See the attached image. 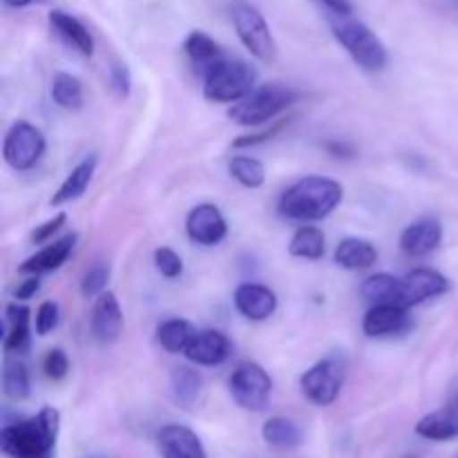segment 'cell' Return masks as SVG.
<instances>
[{"instance_id":"6da1fadb","label":"cell","mask_w":458,"mask_h":458,"mask_svg":"<svg viewBox=\"0 0 458 458\" xmlns=\"http://www.w3.org/2000/svg\"><path fill=\"white\" fill-rule=\"evenodd\" d=\"M61 414L43 407L31 419L7 423L0 429V450L7 458H54L56 456Z\"/></svg>"},{"instance_id":"7a4b0ae2","label":"cell","mask_w":458,"mask_h":458,"mask_svg":"<svg viewBox=\"0 0 458 458\" xmlns=\"http://www.w3.org/2000/svg\"><path fill=\"white\" fill-rule=\"evenodd\" d=\"M343 197L344 188L340 182L309 174L282 192L277 210L282 217L293 222H320L343 204Z\"/></svg>"},{"instance_id":"3957f363","label":"cell","mask_w":458,"mask_h":458,"mask_svg":"<svg viewBox=\"0 0 458 458\" xmlns=\"http://www.w3.org/2000/svg\"><path fill=\"white\" fill-rule=\"evenodd\" d=\"M298 98L300 94L293 88H289V85H258L242 101L233 103L228 107V119L237 125H244V128H250V125L253 128H262V125L273 123V119H277L282 112L289 110Z\"/></svg>"},{"instance_id":"277c9868","label":"cell","mask_w":458,"mask_h":458,"mask_svg":"<svg viewBox=\"0 0 458 458\" xmlns=\"http://www.w3.org/2000/svg\"><path fill=\"white\" fill-rule=\"evenodd\" d=\"M331 31L335 40L344 47V52L369 72H380L387 67L389 54L383 40L360 21H353L352 16H331Z\"/></svg>"},{"instance_id":"5b68a950","label":"cell","mask_w":458,"mask_h":458,"mask_svg":"<svg viewBox=\"0 0 458 458\" xmlns=\"http://www.w3.org/2000/svg\"><path fill=\"white\" fill-rule=\"evenodd\" d=\"M258 72L246 61L215 63L204 74V98L210 103H237L258 88Z\"/></svg>"},{"instance_id":"8992f818","label":"cell","mask_w":458,"mask_h":458,"mask_svg":"<svg viewBox=\"0 0 458 458\" xmlns=\"http://www.w3.org/2000/svg\"><path fill=\"white\" fill-rule=\"evenodd\" d=\"M231 396L242 410L246 411H264L271 403L273 378L262 365L253 360H242L233 369L228 378Z\"/></svg>"},{"instance_id":"52a82bcc","label":"cell","mask_w":458,"mask_h":458,"mask_svg":"<svg viewBox=\"0 0 458 458\" xmlns=\"http://www.w3.org/2000/svg\"><path fill=\"white\" fill-rule=\"evenodd\" d=\"M233 27L237 38L258 61L271 63L277 56V43L271 34L267 18L253 7V4H235L233 7Z\"/></svg>"},{"instance_id":"ba28073f","label":"cell","mask_w":458,"mask_h":458,"mask_svg":"<svg viewBox=\"0 0 458 458\" xmlns=\"http://www.w3.org/2000/svg\"><path fill=\"white\" fill-rule=\"evenodd\" d=\"M344 376H347V367L340 358H325V360L316 362L311 369L304 371V376L300 378V387L311 405L329 407L338 401L340 392H343Z\"/></svg>"},{"instance_id":"9c48e42d","label":"cell","mask_w":458,"mask_h":458,"mask_svg":"<svg viewBox=\"0 0 458 458\" xmlns=\"http://www.w3.org/2000/svg\"><path fill=\"white\" fill-rule=\"evenodd\" d=\"M47 141L40 128L31 125L30 121H16L4 134L3 157L9 168L31 170L43 157Z\"/></svg>"},{"instance_id":"30bf717a","label":"cell","mask_w":458,"mask_h":458,"mask_svg":"<svg viewBox=\"0 0 458 458\" xmlns=\"http://www.w3.org/2000/svg\"><path fill=\"white\" fill-rule=\"evenodd\" d=\"M186 233L199 246H217L228 235V224L215 204H199L188 213Z\"/></svg>"},{"instance_id":"8fae6325","label":"cell","mask_w":458,"mask_h":458,"mask_svg":"<svg viewBox=\"0 0 458 458\" xmlns=\"http://www.w3.org/2000/svg\"><path fill=\"white\" fill-rule=\"evenodd\" d=\"M450 291V280L437 268H414L403 277V307L411 309Z\"/></svg>"},{"instance_id":"7c38bea8","label":"cell","mask_w":458,"mask_h":458,"mask_svg":"<svg viewBox=\"0 0 458 458\" xmlns=\"http://www.w3.org/2000/svg\"><path fill=\"white\" fill-rule=\"evenodd\" d=\"M233 344L226 334L217 329L197 331L183 356L197 367H219L231 358Z\"/></svg>"},{"instance_id":"4fadbf2b","label":"cell","mask_w":458,"mask_h":458,"mask_svg":"<svg viewBox=\"0 0 458 458\" xmlns=\"http://www.w3.org/2000/svg\"><path fill=\"white\" fill-rule=\"evenodd\" d=\"M233 302L246 320L264 322L276 313L277 295L268 286L258 284V282H244L235 289Z\"/></svg>"},{"instance_id":"5bb4252c","label":"cell","mask_w":458,"mask_h":458,"mask_svg":"<svg viewBox=\"0 0 458 458\" xmlns=\"http://www.w3.org/2000/svg\"><path fill=\"white\" fill-rule=\"evenodd\" d=\"M92 335L101 344H112L119 340L121 329H123V311L114 293L106 291L98 298H94L92 307Z\"/></svg>"},{"instance_id":"9a60e30c","label":"cell","mask_w":458,"mask_h":458,"mask_svg":"<svg viewBox=\"0 0 458 458\" xmlns=\"http://www.w3.org/2000/svg\"><path fill=\"white\" fill-rule=\"evenodd\" d=\"M443 242V224L437 217H423L419 222L410 224L401 233V250L407 258H425L434 253Z\"/></svg>"},{"instance_id":"2e32d148","label":"cell","mask_w":458,"mask_h":458,"mask_svg":"<svg viewBox=\"0 0 458 458\" xmlns=\"http://www.w3.org/2000/svg\"><path fill=\"white\" fill-rule=\"evenodd\" d=\"M159 450L161 458H208L204 443L186 425H165L159 429Z\"/></svg>"},{"instance_id":"e0dca14e","label":"cell","mask_w":458,"mask_h":458,"mask_svg":"<svg viewBox=\"0 0 458 458\" xmlns=\"http://www.w3.org/2000/svg\"><path fill=\"white\" fill-rule=\"evenodd\" d=\"M407 327H410V316L401 304H374L362 318V331L369 338L403 334Z\"/></svg>"},{"instance_id":"ac0fdd59","label":"cell","mask_w":458,"mask_h":458,"mask_svg":"<svg viewBox=\"0 0 458 458\" xmlns=\"http://www.w3.org/2000/svg\"><path fill=\"white\" fill-rule=\"evenodd\" d=\"M76 246V235L74 233H67L61 240L52 242L45 249H40L38 253H34L31 258H27L25 262L18 267V271L25 273V276H43V273H52L56 268H61L63 264L70 259L72 250Z\"/></svg>"},{"instance_id":"d6986e66","label":"cell","mask_w":458,"mask_h":458,"mask_svg":"<svg viewBox=\"0 0 458 458\" xmlns=\"http://www.w3.org/2000/svg\"><path fill=\"white\" fill-rule=\"evenodd\" d=\"M7 316V334H4L3 349L4 353H16V356H22V353L30 352L31 344V311L22 302H12L4 311Z\"/></svg>"},{"instance_id":"ffe728a7","label":"cell","mask_w":458,"mask_h":458,"mask_svg":"<svg viewBox=\"0 0 458 458\" xmlns=\"http://www.w3.org/2000/svg\"><path fill=\"white\" fill-rule=\"evenodd\" d=\"M49 27L56 31L58 38L65 40V43L70 45V47H74L79 54H83V56H92L94 54L92 34H89V30L79 21V18L56 9V12L49 13Z\"/></svg>"},{"instance_id":"44dd1931","label":"cell","mask_w":458,"mask_h":458,"mask_svg":"<svg viewBox=\"0 0 458 458\" xmlns=\"http://www.w3.org/2000/svg\"><path fill=\"white\" fill-rule=\"evenodd\" d=\"M334 259L338 267L347 268V271H365L371 268L378 259V250L369 240L362 237H344L338 246H335Z\"/></svg>"},{"instance_id":"7402d4cb","label":"cell","mask_w":458,"mask_h":458,"mask_svg":"<svg viewBox=\"0 0 458 458\" xmlns=\"http://www.w3.org/2000/svg\"><path fill=\"white\" fill-rule=\"evenodd\" d=\"M97 155H89L88 159L81 161L74 170L65 177V182L58 186V191L54 192V197L49 199V206H63L70 204V201H76L79 197L85 195L88 186L92 183L94 173H97Z\"/></svg>"},{"instance_id":"603a6c76","label":"cell","mask_w":458,"mask_h":458,"mask_svg":"<svg viewBox=\"0 0 458 458\" xmlns=\"http://www.w3.org/2000/svg\"><path fill=\"white\" fill-rule=\"evenodd\" d=\"M416 434L425 441L445 443L458 437V410H437L416 423Z\"/></svg>"},{"instance_id":"cb8c5ba5","label":"cell","mask_w":458,"mask_h":458,"mask_svg":"<svg viewBox=\"0 0 458 458\" xmlns=\"http://www.w3.org/2000/svg\"><path fill=\"white\" fill-rule=\"evenodd\" d=\"M262 441L267 443L271 450L277 452H291L295 447L302 445V429L298 423L284 416H273L262 425Z\"/></svg>"},{"instance_id":"d4e9b609","label":"cell","mask_w":458,"mask_h":458,"mask_svg":"<svg viewBox=\"0 0 458 458\" xmlns=\"http://www.w3.org/2000/svg\"><path fill=\"white\" fill-rule=\"evenodd\" d=\"M360 293L362 298L371 304H401L403 277L389 276V273H376V276L367 277V280L362 282Z\"/></svg>"},{"instance_id":"484cf974","label":"cell","mask_w":458,"mask_h":458,"mask_svg":"<svg viewBox=\"0 0 458 458\" xmlns=\"http://www.w3.org/2000/svg\"><path fill=\"white\" fill-rule=\"evenodd\" d=\"M170 387H173L174 401L183 407V410H192L199 403L201 392H204V378L192 367H177L170 376Z\"/></svg>"},{"instance_id":"4316f807","label":"cell","mask_w":458,"mask_h":458,"mask_svg":"<svg viewBox=\"0 0 458 458\" xmlns=\"http://www.w3.org/2000/svg\"><path fill=\"white\" fill-rule=\"evenodd\" d=\"M289 253L300 259H322L327 253V237L316 226H300L289 242Z\"/></svg>"},{"instance_id":"83f0119b","label":"cell","mask_w":458,"mask_h":458,"mask_svg":"<svg viewBox=\"0 0 458 458\" xmlns=\"http://www.w3.org/2000/svg\"><path fill=\"white\" fill-rule=\"evenodd\" d=\"M195 334L197 329L192 322L183 320V318H173V320L161 322L159 329H157V340L168 353H183L191 340L195 338Z\"/></svg>"},{"instance_id":"f1b7e54d","label":"cell","mask_w":458,"mask_h":458,"mask_svg":"<svg viewBox=\"0 0 458 458\" xmlns=\"http://www.w3.org/2000/svg\"><path fill=\"white\" fill-rule=\"evenodd\" d=\"M183 49H186L188 58L195 63L197 67H204V70H210L217 61H222V49L219 45L210 38L206 31H191L183 40Z\"/></svg>"},{"instance_id":"f546056e","label":"cell","mask_w":458,"mask_h":458,"mask_svg":"<svg viewBox=\"0 0 458 458\" xmlns=\"http://www.w3.org/2000/svg\"><path fill=\"white\" fill-rule=\"evenodd\" d=\"M52 98L58 107L63 110L76 112L83 107V85L76 76L65 74V72H58L52 79Z\"/></svg>"},{"instance_id":"4dcf8cb0","label":"cell","mask_w":458,"mask_h":458,"mask_svg":"<svg viewBox=\"0 0 458 458\" xmlns=\"http://www.w3.org/2000/svg\"><path fill=\"white\" fill-rule=\"evenodd\" d=\"M3 392L9 401H27L31 394V380L30 371H27L25 362L21 360H7L3 367Z\"/></svg>"},{"instance_id":"1f68e13d","label":"cell","mask_w":458,"mask_h":458,"mask_svg":"<svg viewBox=\"0 0 458 458\" xmlns=\"http://www.w3.org/2000/svg\"><path fill=\"white\" fill-rule=\"evenodd\" d=\"M228 173L235 179L237 183H242L244 188H262L267 182V170H264L262 161L253 159V157H233L231 164H228Z\"/></svg>"},{"instance_id":"d6a6232c","label":"cell","mask_w":458,"mask_h":458,"mask_svg":"<svg viewBox=\"0 0 458 458\" xmlns=\"http://www.w3.org/2000/svg\"><path fill=\"white\" fill-rule=\"evenodd\" d=\"M107 282H110V267L107 264H94L81 280V293L85 298H98L101 293H106Z\"/></svg>"},{"instance_id":"836d02e7","label":"cell","mask_w":458,"mask_h":458,"mask_svg":"<svg viewBox=\"0 0 458 458\" xmlns=\"http://www.w3.org/2000/svg\"><path fill=\"white\" fill-rule=\"evenodd\" d=\"M58 318H61V309L54 300H45L38 307L34 318V331L36 335H49L58 327Z\"/></svg>"},{"instance_id":"e575fe53","label":"cell","mask_w":458,"mask_h":458,"mask_svg":"<svg viewBox=\"0 0 458 458\" xmlns=\"http://www.w3.org/2000/svg\"><path fill=\"white\" fill-rule=\"evenodd\" d=\"M155 267L161 276L168 277V280H174V277H179L183 273V259L173 249H168V246H159L155 250Z\"/></svg>"},{"instance_id":"d590c367","label":"cell","mask_w":458,"mask_h":458,"mask_svg":"<svg viewBox=\"0 0 458 458\" xmlns=\"http://www.w3.org/2000/svg\"><path fill=\"white\" fill-rule=\"evenodd\" d=\"M43 371L49 380H63L70 371V358L63 349H49L43 358Z\"/></svg>"},{"instance_id":"8d00e7d4","label":"cell","mask_w":458,"mask_h":458,"mask_svg":"<svg viewBox=\"0 0 458 458\" xmlns=\"http://www.w3.org/2000/svg\"><path fill=\"white\" fill-rule=\"evenodd\" d=\"M107 79H110L112 89H114L121 98L128 97L130 88H132V79H130V70L125 63H121V61L112 63L110 70H107Z\"/></svg>"},{"instance_id":"74e56055","label":"cell","mask_w":458,"mask_h":458,"mask_svg":"<svg viewBox=\"0 0 458 458\" xmlns=\"http://www.w3.org/2000/svg\"><path fill=\"white\" fill-rule=\"evenodd\" d=\"M65 222H67V215L56 213L52 219H47V222H43L40 226H36L34 231H31L30 240L34 242V244H45V242L52 240V237L56 235L63 226H65Z\"/></svg>"},{"instance_id":"f35d334b","label":"cell","mask_w":458,"mask_h":458,"mask_svg":"<svg viewBox=\"0 0 458 458\" xmlns=\"http://www.w3.org/2000/svg\"><path fill=\"white\" fill-rule=\"evenodd\" d=\"M284 125H289V119L277 121V123H273L271 128L259 130V132H255V134H246V137H237L235 141H233V146H235V148H250V146H258V143H264V141H268V139L276 137V134H280V132H282V128H284Z\"/></svg>"},{"instance_id":"ab89813d","label":"cell","mask_w":458,"mask_h":458,"mask_svg":"<svg viewBox=\"0 0 458 458\" xmlns=\"http://www.w3.org/2000/svg\"><path fill=\"white\" fill-rule=\"evenodd\" d=\"M38 291H40V276H30L25 282H21V284L16 286L13 298H16L18 302H25V300L34 298Z\"/></svg>"},{"instance_id":"60d3db41","label":"cell","mask_w":458,"mask_h":458,"mask_svg":"<svg viewBox=\"0 0 458 458\" xmlns=\"http://www.w3.org/2000/svg\"><path fill=\"white\" fill-rule=\"evenodd\" d=\"M316 3L322 4L331 16H352L353 13L352 0H316Z\"/></svg>"},{"instance_id":"b9f144b4","label":"cell","mask_w":458,"mask_h":458,"mask_svg":"<svg viewBox=\"0 0 458 458\" xmlns=\"http://www.w3.org/2000/svg\"><path fill=\"white\" fill-rule=\"evenodd\" d=\"M327 150L331 152L334 157H343V159H349V157H353V148L349 146V143H343V141H329L327 143Z\"/></svg>"},{"instance_id":"7bdbcfd3","label":"cell","mask_w":458,"mask_h":458,"mask_svg":"<svg viewBox=\"0 0 458 458\" xmlns=\"http://www.w3.org/2000/svg\"><path fill=\"white\" fill-rule=\"evenodd\" d=\"M3 3L12 9H21V7H27V4H31L34 0H3Z\"/></svg>"},{"instance_id":"ee69618b","label":"cell","mask_w":458,"mask_h":458,"mask_svg":"<svg viewBox=\"0 0 458 458\" xmlns=\"http://www.w3.org/2000/svg\"><path fill=\"white\" fill-rule=\"evenodd\" d=\"M454 407L458 410V392H456V401H454Z\"/></svg>"},{"instance_id":"f6af8a7d","label":"cell","mask_w":458,"mask_h":458,"mask_svg":"<svg viewBox=\"0 0 458 458\" xmlns=\"http://www.w3.org/2000/svg\"><path fill=\"white\" fill-rule=\"evenodd\" d=\"M452 4H454V7H458V0H452Z\"/></svg>"}]
</instances>
